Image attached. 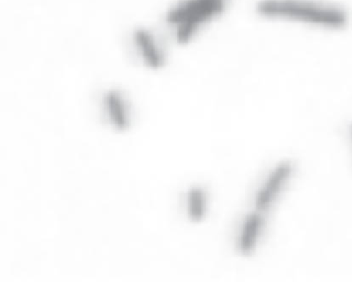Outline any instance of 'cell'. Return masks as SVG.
<instances>
[{
  "instance_id": "1",
  "label": "cell",
  "mask_w": 352,
  "mask_h": 282,
  "mask_svg": "<svg viewBox=\"0 0 352 282\" xmlns=\"http://www.w3.org/2000/svg\"><path fill=\"white\" fill-rule=\"evenodd\" d=\"M254 12L271 23L323 32H339L350 23L346 9L330 0H257Z\"/></svg>"
},
{
  "instance_id": "5",
  "label": "cell",
  "mask_w": 352,
  "mask_h": 282,
  "mask_svg": "<svg viewBox=\"0 0 352 282\" xmlns=\"http://www.w3.org/2000/svg\"><path fill=\"white\" fill-rule=\"evenodd\" d=\"M132 44L139 59L147 69L159 70L166 65L167 52L152 32L138 28L132 35Z\"/></svg>"
},
{
  "instance_id": "3",
  "label": "cell",
  "mask_w": 352,
  "mask_h": 282,
  "mask_svg": "<svg viewBox=\"0 0 352 282\" xmlns=\"http://www.w3.org/2000/svg\"><path fill=\"white\" fill-rule=\"evenodd\" d=\"M294 165L290 160L275 164L258 185L254 196V209L267 213L274 207L294 177Z\"/></svg>"
},
{
  "instance_id": "8",
  "label": "cell",
  "mask_w": 352,
  "mask_h": 282,
  "mask_svg": "<svg viewBox=\"0 0 352 282\" xmlns=\"http://www.w3.org/2000/svg\"><path fill=\"white\" fill-rule=\"evenodd\" d=\"M350 135H351V141H352V124L351 125V128H350Z\"/></svg>"
},
{
  "instance_id": "6",
  "label": "cell",
  "mask_w": 352,
  "mask_h": 282,
  "mask_svg": "<svg viewBox=\"0 0 352 282\" xmlns=\"http://www.w3.org/2000/svg\"><path fill=\"white\" fill-rule=\"evenodd\" d=\"M103 109L109 123L118 130H125L131 124V112L125 96L118 91L107 92L103 97Z\"/></svg>"
},
{
  "instance_id": "4",
  "label": "cell",
  "mask_w": 352,
  "mask_h": 282,
  "mask_svg": "<svg viewBox=\"0 0 352 282\" xmlns=\"http://www.w3.org/2000/svg\"><path fill=\"white\" fill-rule=\"evenodd\" d=\"M265 226V214L256 209L243 217L236 238V251L241 256L250 257L256 252L263 237Z\"/></svg>"
},
{
  "instance_id": "2",
  "label": "cell",
  "mask_w": 352,
  "mask_h": 282,
  "mask_svg": "<svg viewBox=\"0 0 352 282\" xmlns=\"http://www.w3.org/2000/svg\"><path fill=\"white\" fill-rule=\"evenodd\" d=\"M233 0H177L168 9L165 21L176 44H192L223 18Z\"/></svg>"
},
{
  "instance_id": "7",
  "label": "cell",
  "mask_w": 352,
  "mask_h": 282,
  "mask_svg": "<svg viewBox=\"0 0 352 282\" xmlns=\"http://www.w3.org/2000/svg\"><path fill=\"white\" fill-rule=\"evenodd\" d=\"M186 213L194 223L206 220L208 212V198L206 190L201 187L190 188L186 196Z\"/></svg>"
}]
</instances>
